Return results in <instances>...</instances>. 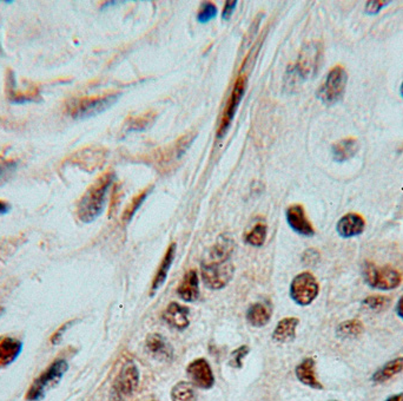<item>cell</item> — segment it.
Wrapping results in <instances>:
<instances>
[{
    "label": "cell",
    "mask_w": 403,
    "mask_h": 401,
    "mask_svg": "<svg viewBox=\"0 0 403 401\" xmlns=\"http://www.w3.org/2000/svg\"><path fill=\"white\" fill-rule=\"evenodd\" d=\"M120 93H109L104 96L90 97L77 100L70 108V115L75 120H86L104 113L120 100Z\"/></svg>",
    "instance_id": "cell-6"
},
{
    "label": "cell",
    "mask_w": 403,
    "mask_h": 401,
    "mask_svg": "<svg viewBox=\"0 0 403 401\" xmlns=\"http://www.w3.org/2000/svg\"><path fill=\"white\" fill-rule=\"evenodd\" d=\"M72 325H73V321H70V323H66V325H63V326L55 333V335L52 336L51 343H53V345H58V343L62 341L63 334H64Z\"/></svg>",
    "instance_id": "cell-34"
},
{
    "label": "cell",
    "mask_w": 403,
    "mask_h": 401,
    "mask_svg": "<svg viewBox=\"0 0 403 401\" xmlns=\"http://www.w3.org/2000/svg\"><path fill=\"white\" fill-rule=\"evenodd\" d=\"M267 226L263 223H258L256 226H253L251 231H250L246 236V242L253 247H261L263 246L267 239Z\"/></svg>",
    "instance_id": "cell-27"
},
{
    "label": "cell",
    "mask_w": 403,
    "mask_h": 401,
    "mask_svg": "<svg viewBox=\"0 0 403 401\" xmlns=\"http://www.w3.org/2000/svg\"><path fill=\"white\" fill-rule=\"evenodd\" d=\"M389 303L390 298H387V296H382V295H372V296H368L362 301L363 307L368 309V311H372V312H380V311H382V309L388 307Z\"/></svg>",
    "instance_id": "cell-28"
},
{
    "label": "cell",
    "mask_w": 403,
    "mask_h": 401,
    "mask_svg": "<svg viewBox=\"0 0 403 401\" xmlns=\"http://www.w3.org/2000/svg\"><path fill=\"white\" fill-rule=\"evenodd\" d=\"M400 93H401V96H402L403 98V82L402 84H401Z\"/></svg>",
    "instance_id": "cell-41"
},
{
    "label": "cell",
    "mask_w": 403,
    "mask_h": 401,
    "mask_svg": "<svg viewBox=\"0 0 403 401\" xmlns=\"http://www.w3.org/2000/svg\"><path fill=\"white\" fill-rule=\"evenodd\" d=\"M234 248L233 237L224 234L217 239L209 254L202 261V278L208 288L219 291L231 281L235 273L231 262Z\"/></svg>",
    "instance_id": "cell-1"
},
{
    "label": "cell",
    "mask_w": 403,
    "mask_h": 401,
    "mask_svg": "<svg viewBox=\"0 0 403 401\" xmlns=\"http://www.w3.org/2000/svg\"><path fill=\"white\" fill-rule=\"evenodd\" d=\"M174 255H176V244H171L168 251L165 253L164 257H163V260H162L161 266L158 268L157 274L155 275L154 282L151 286V296L157 292L162 286L164 285L169 271H170L172 262H174Z\"/></svg>",
    "instance_id": "cell-19"
},
{
    "label": "cell",
    "mask_w": 403,
    "mask_h": 401,
    "mask_svg": "<svg viewBox=\"0 0 403 401\" xmlns=\"http://www.w3.org/2000/svg\"><path fill=\"white\" fill-rule=\"evenodd\" d=\"M145 347H147V352L158 360L169 361L174 355V350L171 348L168 341L165 340L164 336H162L158 333H152L147 336Z\"/></svg>",
    "instance_id": "cell-15"
},
{
    "label": "cell",
    "mask_w": 403,
    "mask_h": 401,
    "mask_svg": "<svg viewBox=\"0 0 403 401\" xmlns=\"http://www.w3.org/2000/svg\"><path fill=\"white\" fill-rule=\"evenodd\" d=\"M187 374L192 384L202 390H210L215 385V375L208 361L199 358L189 364Z\"/></svg>",
    "instance_id": "cell-11"
},
{
    "label": "cell",
    "mask_w": 403,
    "mask_h": 401,
    "mask_svg": "<svg viewBox=\"0 0 403 401\" xmlns=\"http://www.w3.org/2000/svg\"><path fill=\"white\" fill-rule=\"evenodd\" d=\"M320 293V285L314 275L304 271L295 276L291 285V296L300 306H309Z\"/></svg>",
    "instance_id": "cell-8"
},
{
    "label": "cell",
    "mask_w": 403,
    "mask_h": 401,
    "mask_svg": "<svg viewBox=\"0 0 403 401\" xmlns=\"http://www.w3.org/2000/svg\"><path fill=\"white\" fill-rule=\"evenodd\" d=\"M363 332H365L363 323L356 319L343 321L336 329L338 338L343 340L356 339L360 335H362Z\"/></svg>",
    "instance_id": "cell-25"
},
{
    "label": "cell",
    "mask_w": 403,
    "mask_h": 401,
    "mask_svg": "<svg viewBox=\"0 0 403 401\" xmlns=\"http://www.w3.org/2000/svg\"><path fill=\"white\" fill-rule=\"evenodd\" d=\"M155 120H156V113H152V111L142 113L140 116L129 118L125 122V127H123V131L129 134V132L147 130V127H150L154 124Z\"/></svg>",
    "instance_id": "cell-24"
},
{
    "label": "cell",
    "mask_w": 403,
    "mask_h": 401,
    "mask_svg": "<svg viewBox=\"0 0 403 401\" xmlns=\"http://www.w3.org/2000/svg\"><path fill=\"white\" fill-rule=\"evenodd\" d=\"M362 275L370 288L383 292L397 288L402 282V275L397 269L392 266H377L370 261L363 264Z\"/></svg>",
    "instance_id": "cell-3"
},
{
    "label": "cell",
    "mask_w": 403,
    "mask_h": 401,
    "mask_svg": "<svg viewBox=\"0 0 403 401\" xmlns=\"http://www.w3.org/2000/svg\"><path fill=\"white\" fill-rule=\"evenodd\" d=\"M4 313H5V308H4L3 306H0V318L4 316Z\"/></svg>",
    "instance_id": "cell-40"
},
{
    "label": "cell",
    "mask_w": 403,
    "mask_h": 401,
    "mask_svg": "<svg viewBox=\"0 0 403 401\" xmlns=\"http://www.w3.org/2000/svg\"><path fill=\"white\" fill-rule=\"evenodd\" d=\"M151 192L150 189H147V190H144L143 192H140V195L135 197L132 201H131L130 204L127 207V209L124 212L123 214V221L124 222H129L132 217H134L135 214H136L137 210L140 209V207L142 206V203L147 199V195H149V192Z\"/></svg>",
    "instance_id": "cell-29"
},
{
    "label": "cell",
    "mask_w": 403,
    "mask_h": 401,
    "mask_svg": "<svg viewBox=\"0 0 403 401\" xmlns=\"http://www.w3.org/2000/svg\"><path fill=\"white\" fill-rule=\"evenodd\" d=\"M11 206L5 201H0V215H6L10 213Z\"/></svg>",
    "instance_id": "cell-37"
},
{
    "label": "cell",
    "mask_w": 403,
    "mask_h": 401,
    "mask_svg": "<svg viewBox=\"0 0 403 401\" xmlns=\"http://www.w3.org/2000/svg\"><path fill=\"white\" fill-rule=\"evenodd\" d=\"M270 319H271V309L266 303H253L246 312L248 323L256 328L266 326Z\"/></svg>",
    "instance_id": "cell-22"
},
{
    "label": "cell",
    "mask_w": 403,
    "mask_h": 401,
    "mask_svg": "<svg viewBox=\"0 0 403 401\" xmlns=\"http://www.w3.org/2000/svg\"><path fill=\"white\" fill-rule=\"evenodd\" d=\"M316 364L314 359L307 358L301 361L295 370V374L298 377V380L302 384L305 385L308 387L314 388V390H323L321 382L316 375V370H315Z\"/></svg>",
    "instance_id": "cell-18"
},
{
    "label": "cell",
    "mask_w": 403,
    "mask_h": 401,
    "mask_svg": "<svg viewBox=\"0 0 403 401\" xmlns=\"http://www.w3.org/2000/svg\"><path fill=\"white\" fill-rule=\"evenodd\" d=\"M237 1L234 0V1H226V6H224V10H223L222 18L223 21H229L231 16H233L234 11L236 10V6H237Z\"/></svg>",
    "instance_id": "cell-35"
},
{
    "label": "cell",
    "mask_w": 403,
    "mask_h": 401,
    "mask_svg": "<svg viewBox=\"0 0 403 401\" xmlns=\"http://www.w3.org/2000/svg\"><path fill=\"white\" fill-rule=\"evenodd\" d=\"M389 4L390 1H380V0L368 1L366 4V14H370V16H375V14H379L380 11L383 10Z\"/></svg>",
    "instance_id": "cell-33"
},
{
    "label": "cell",
    "mask_w": 403,
    "mask_h": 401,
    "mask_svg": "<svg viewBox=\"0 0 403 401\" xmlns=\"http://www.w3.org/2000/svg\"><path fill=\"white\" fill-rule=\"evenodd\" d=\"M189 311L188 307L185 306L178 305L177 302H171L168 306V308L165 311L163 319L169 326L177 330H184L188 328L189 323Z\"/></svg>",
    "instance_id": "cell-16"
},
{
    "label": "cell",
    "mask_w": 403,
    "mask_h": 401,
    "mask_svg": "<svg viewBox=\"0 0 403 401\" xmlns=\"http://www.w3.org/2000/svg\"><path fill=\"white\" fill-rule=\"evenodd\" d=\"M68 364L66 359H57L53 361L36 380L26 393V400L41 401L51 388L55 387L62 380L64 374L68 372Z\"/></svg>",
    "instance_id": "cell-4"
},
{
    "label": "cell",
    "mask_w": 403,
    "mask_h": 401,
    "mask_svg": "<svg viewBox=\"0 0 403 401\" xmlns=\"http://www.w3.org/2000/svg\"><path fill=\"white\" fill-rule=\"evenodd\" d=\"M4 3H5V4H14V0H5V1H4Z\"/></svg>",
    "instance_id": "cell-42"
},
{
    "label": "cell",
    "mask_w": 403,
    "mask_h": 401,
    "mask_svg": "<svg viewBox=\"0 0 403 401\" xmlns=\"http://www.w3.org/2000/svg\"><path fill=\"white\" fill-rule=\"evenodd\" d=\"M318 257H320V255H318V251H314V249H310V251H305L303 260L305 264H314L315 262L318 260Z\"/></svg>",
    "instance_id": "cell-36"
},
{
    "label": "cell",
    "mask_w": 403,
    "mask_h": 401,
    "mask_svg": "<svg viewBox=\"0 0 403 401\" xmlns=\"http://www.w3.org/2000/svg\"><path fill=\"white\" fill-rule=\"evenodd\" d=\"M249 347L246 346V345L234 350L231 355H230V366H233L234 368H242L243 359L249 354Z\"/></svg>",
    "instance_id": "cell-31"
},
{
    "label": "cell",
    "mask_w": 403,
    "mask_h": 401,
    "mask_svg": "<svg viewBox=\"0 0 403 401\" xmlns=\"http://www.w3.org/2000/svg\"><path fill=\"white\" fill-rule=\"evenodd\" d=\"M16 170H17V162L0 161V184L6 182Z\"/></svg>",
    "instance_id": "cell-32"
},
{
    "label": "cell",
    "mask_w": 403,
    "mask_h": 401,
    "mask_svg": "<svg viewBox=\"0 0 403 401\" xmlns=\"http://www.w3.org/2000/svg\"><path fill=\"white\" fill-rule=\"evenodd\" d=\"M322 46L318 43H310L302 50L298 64L295 66L296 75L302 79H308L316 75L321 64Z\"/></svg>",
    "instance_id": "cell-9"
},
{
    "label": "cell",
    "mask_w": 403,
    "mask_h": 401,
    "mask_svg": "<svg viewBox=\"0 0 403 401\" xmlns=\"http://www.w3.org/2000/svg\"><path fill=\"white\" fill-rule=\"evenodd\" d=\"M217 12H219V10L215 6V4L204 1V3L202 4L201 10H199V14H197V21L202 23V24L209 23V21H212L217 16Z\"/></svg>",
    "instance_id": "cell-30"
},
{
    "label": "cell",
    "mask_w": 403,
    "mask_h": 401,
    "mask_svg": "<svg viewBox=\"0 0 403 401\" xmlns=\"http://www.w3.org/2000/svg\"><path fill=\"white\" fill-rule=\"evenodd\" d=\"M300 320L296 318H286L277 323L276 328L273 333V340L276 343H286L293 341L296 336V328H298Z\"/></svg>",
    "instance_id": "cell-21"
},
{
    "label": "cell",
    "mask_w": 403,
    "mask_h": 401,
    "mask_svg": "<svg viewBox=\"0 0 403 401\" xmlns=\"http://www.w3.org/2000/svg\"><path fill=\"white\" fill-rule=\"evenodd\" d=\"M288 224L295 233L300 234L302 236L311 237L315 235V229L310 221L305 215V210L301 204H294L289 207L286 213Z\"/></svg>",
    "instance_id": "cell-12"
},
{
    "label": "cell",
    "mask_w": 403,
    "mask_h": 401,
    "mask_svg": "<svg viewBox=\"0 0 403 401\" xmlns=\"http://www.w3.org/2000/svg\"><path fill=\"white\" fill-rule=\"evenodd\" d=\"M246 77L241 75V77H239V79L236 80L233 93L230 95L229 100H228L226 109H224V113H223L221 125H219V131H217V137H224L228 130H229L234 117H235L237 109H239V103H241V100H242L243 96H244V93H246Z\"/></svg>",
    "instance_id": "cell-10"
},
{
    "label": "cell",
    "mask_w": 403,
    "mask_h": 401,
    "mask_svg": "<svg viewBox=\"0 0 403 401\" xmlns=\"http://www.w3.org/2000/svg\"><path fill=\"white\" fill-rule=\"evenodd\" d=\"M348 83V73L342 66H336L329 71L325 82L318 90V98L322 103L334 105L342 100Z\"/></svg>",
    "instance_id": "cell-5"
},
{
    "label": "cell",
    "mask_w": 403,
    "mask_h": 401,
    "mask_svg": "<svg viewBox=\"0 0 403 401\" xmlns=\"http://www.w3.org/2000/svg\"><path fill=\"white\" fill-rule=\"evenodd\" d=\"M403 370V357L397 358L394 360H390L386 365H383L381 368L376 370L372 374V381L375 384H383L387 380L395 377Z\"/></svg>",
    "instance_id": "cell-23"
},
{
    "label": "cell",
    "mask_w": 403,
    "mask_h": 401,
    "mask_svg": "<svg viewBox=\"0 0 403 401\" xmlns=\"http://www.w3.org/2000/svg\"><path fill=\"white\" fill-rule=\"evenodd\" d=\"M23 343L12 336H0V370L14 364L21 355Z\"/></svg>",
    "instance_id": "cell-14"
},
{
    "label": "cell",
    "mask_w": 403,
    "mask_h": 401,
    "mask_svg": "<svg viewBox=\"0 0 403 401\" xmlns=\"http://www.w3.org/2000/svg\"><path fill=\"white\" fill-rule=\"evenodd\" d=\"M140 370L134 361L129 360L123 365L111 391L110 401H123L125 397H130L140 386Z\"/></svg>",
    "instance_id": "cell-7"
},
{
    "label": "cell",
    "mask_w": 403,
    "mask_h": 401,
    "mask_svg": "<svg viewBox=\"0 0 403 401\" xmlns=\"http://www.w3.org/2000/svg\"><path fill=\"white\" fill-rule=\"evenodd\" d=\"M357 151L359 143L355 138H343L332 147L333 158L337 163H345L352 160L357 154Z\"/></svg>",
    "instance_id": "cell-20"
},
{
    "label": "cell",
    "mask_w": 403,
    "mask_h": 401,
    "mask_svg": "<svg viewBox=\"0 0 403 401\" xmlns=\"http://www.w3.org/2000/svg\"><path fill=\"white\" fill-rule=\"evenodd\" d=\"M386 401H403V393L392 395V397H389Z\"/></svg>",
    "instance_id": "cell-39"
},
{
    "label": "cell",
    "mask_w": 403,
    "mask_h": 401,
    "mask_svg": "<svg viewBox=\"0 0 403 401\" xmlns=\"http://www.w3.org/2000/svg\"><path fill=\"white\" fill-rule=\"evenodd\" d=\"M115 174L106 172L93 183L79 201L77 214L82 222L91 223L100 217L105 208L110 187L112 184Z\"/></svg>",
    "instance_id": "cell-2"
},
{
    "label": "cell",
    "mask_w": 403,
    "mask_h": 401,
    "mask_svg": "<svg viewBox=\"0 0 403 401\" xmlns=\"http://www.w3.org/2000/svg\"><path fill=\"white\" fill-rule=\"evenodd\" d=\"M171 401H197V393L192 382L179 381L171 390Z\"/></svg>",
    "instance_id": "cell-26"
},
{
    "label": "cell",
    "mask_w": 403,
    "mask_h": 401,
    "mask_svg": "<svg viewBox=\"0 0 403 401\" xmlns=\"http://www.w3.org/2000/svg\"><path fill=\"white\" fill-rule=\"evenodd\" d=\"M177 294L185 302H195L199 298V278L196 271H189L178 286Z\"/></svg>",
    "instance_id": "cell-17"
},
{
    "label": "cell",
    "mask_w": 403,
    "mask_h": 401,
    "mask_svg": "<svg viewBox=\"0 0 403 401\" xmlns=\"http://www.w3.org/2000/svg\"><path fill=\"white\" fill-rule=\"evenodd\" d=\"M397 314L401 320H403V295L397 303Z\"/></svg>",
    "instance_id": "cell-38"
},
{
    "label": "cell",
    "mask_w": 403,
    "mask_h": 401,
    "mask_svg": "<svg viewBox=\"0 0 403 401\" xmlns=\"http://www.w3.org/2000/svg\"><path fill=\"white\" fill-rule=\"evenodd\" d=\"M366 229V221L360 214L348 213L338 219L336 230L343 239L360 236Z\"/></svg>",
    "instance_id": "cell-13"
}]
</instances>
